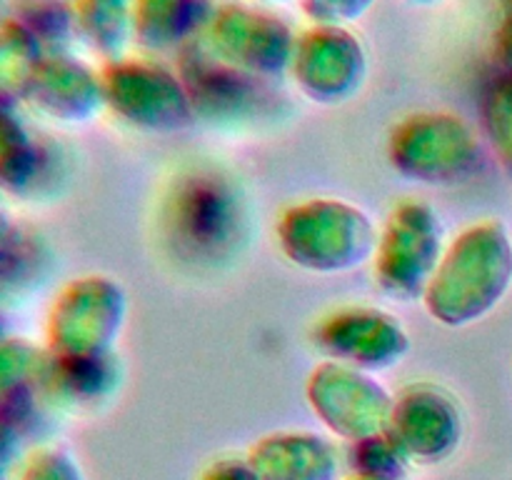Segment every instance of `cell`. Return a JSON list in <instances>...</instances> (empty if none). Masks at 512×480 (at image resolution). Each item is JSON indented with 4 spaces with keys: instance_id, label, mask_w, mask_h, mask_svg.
I'll return each instance as SVG.
<instances>
[{
    "instance_id": "obj_1",
    "label": "cell",
    "mask_w": 512,
    "mask_h": 480,
    "mask_svg": "<svg viewBox=\"0 0 512 480\" xmlns=\"http://www.w3.org/2000/svg\"><path fill=\"white\" fill-rule=\"evenodd\" d=\"M512 288V235L488 218L465 228L440 258L425 305L435 323L465 328L493 313Z\"/></svg>"
},
{
    "instance_id": "obj_2",
    "label": "cell",
    "mask_w": 512,
    "mask_h": 480,
    "mask_svg": "<svg viewBox=\"0 0 512 480\" xmlns=\"http://www.w3.org/2000/svg\"><path fill=\"white\" fill-rule=\"evenodd\" d=\"M205 50L225 68L253 78L290 70L295 35L283 18L250 3H225L210 13Z\"/></svg>"
},
{
    "instance_id": "obj_3",
    "label": "cell",
    "mask_w": 512,
    "mask_h": 480,
    "mask_svg": "<svg viewBox=\"0 0 512 480\" xmlns=\"http://www.w3.org/2000/svg\"><path fill=\"white\" fill-rule=\"evenodd\" d=\"M290 73L313 103H345L365 85L368 50L350 28L313 25L295 38Z\"/></svg>"
},
{
    "instance_id": "obj_4",
    "label": "cell",
    "mask_w": 512,
    "mask_h": 480,
    "mask_svg": "<svg viewBox=\"0 0 512 480\" xmlns=\"http://www.w3.org/2000/svg\"><path fill=\"white\" fill-rule=\"evenodd\" d=\"M105 105L140 128H180L193 113L183 80L143 58L110 60L100 70Z\"/></svg>"
},
{
    "instance_id": "obj_5",
    "label": "cell",
    "mask_w": 512,
    "mask_h": 480,
    "mask_svg": "<svg viewBox=\"0 0 512 480\" xmlns=\"http://www.w3.org/2000/svg\"><path fill=\"white\" fill-rule=\"evenodd\" d=\"M388 433L415 463H443L460 448L463 413L453 395L435 385H410L390 410Z\"/></svg>"
},
{
    "instance_id": "obj_6",
    "label": "cell",
    "mask_w": 512,
    "mask_h": 480,
    "mask_svg": "<svg viewBox=\"0 0 512 480\" xmlns=\"http://www.w3.org/2000/svg\"><path fill=\"white\" fill-rule=\"evenodd\" d=\"M48 355L100 360L108 345V278H78L55 295L48 313Z\"/></svg>"
},
{
    "instance_id": "obj_7",
    "label": "cell",
    "mask_w": 512,
    "mask_h": 480,
    "mask_svg": "<svg viewBox=\"0 0 512 480\" xmlns=\"http://www.w3.org/2000/svg\"><path fill=\"white\" fill-rule=\"evenodd\" d=\"M378 250L380 278L395 295L428 288L440 263V223L428 205H403L390 215Z\"/></svg>"
},
{
    "instance_id": "obj_8",
    "label": "cell",
    "mask_w": 512,
    "mask_h": 480,
    "mask_svg": "<svg viewBox=\"0 0 512 480\" xmlns=\"http://www.w3.org/2000/svg\"><path fill=\"white\" fill-rule=\"evenodd\" d=\"M25 103L58 123H83L105 105L98 70L70 53H48L35 73Z\"/></svg>"
},
{
    "instance_id": "obj_9",
    "label": "cell",
    "mask_w": 512,
    "mask_h": 480,
    "mask_svg": "<svg viewBox=\"0 0 512 480\" xmlns=\"http://www.w3.org/2000/svg\"><path fill=\"white\" fill-rule=\"evenodd\" d=\"M345 380L348 378L340 375L338 383V373L328 375L325 365L315 370L313 378H310V393L340 398V403H315V415H320L335 435L350 440V443H358V440L388 430L393 403L385 395V390L370 383V378H360V375H355L350 383H345Z\"/></svg>"
},
{
    "instance_id": "obj_10",
    "label": "cell",
    "mask_w": 512,
    "mask_h": 480,
    "mask_svg": "<svg viewBox=\"0 0 512 480\" xmlns=\"http://www.w3.org/2000/svg\"><path fill=\"white\" fill-rule=\"evenodd\" d=\"M320 345L328 353H333L338 345L358 340V345L345 353L343 360L335 363L365 365V368H388V365L400 363V355L408 350V335L395 323V318L380 313V310L353 308L335 313L333 318H325L320 325Z\"/></svg>"
},
{
    "instance_id": "obj_11",
    "label": "cell",
    "mask_w": 512,
    "mask_h": 480,
    "mask_svg": "<svg viewBox=\"0 0 512 480\" xmlns=\"http://www.w3.org/2000/svg\"><path fill=\"white\" fill-rule=\"evenodd\" d=\"M248 463L260 480H335L338 450L323 435L293 430L258 440Z\"/></svg>"
},
{
    "instance_id": "obj_12",
    "label": "cell",
    "mask_w": 512,
    "mask_h": 480,
    "mask_svg": "<svg viewBox=\"0 0 512 480\" xmlns=\"http://www.w3.org/2000/svg\"><path fill=\"white\" fill-rule=\"evenodd\" d=\"M205 0H135L133 40L148 50H175L205 30Z\"/></svg>"
},
{
    "instance_id": "obj_13",
    "label": "cell",
    "mask_w": 512,
    "mask_h": 480,
    "mask_svg": "<svg viewBox=\"0 0 512 480\" xmlns=\"http://www.w3.org/2000/svg\"><path fill=\"white\" fill-rule=\"evenodd\" d=\"M75 35L93 53L110 60L123 58L125 45L133 40L135 0H70Z\"/></svg>"
},
{
    "instance_id": "obj_14",
    "label": "cell",
    "mask_w": 512,
    "mask_h": 480,
    "mask_svg": "<svg viewBox=\"0 0 512 480\" xmlns=\"http://www.w3.org/2000/svg\"><path fill=\"white\" fill-rule=\"evenodd\" d=\"M15 100L0 98V193L23 195L38 183L40 145L18 113Z\"/></svg>"
},
{
    "instance_id": "obj_15",
    "label": "cell",
    "mask_w": 512,
    "mask_h": 480,
    "mask_svg": "<svg viewBox=\"0 0 512 480\" xmlns=\"http://www.w3.org/2000/svg\"><path fill=\"white\" fill-rule=\"evenodd\" d=\"M45 55L48 50L35 38L33 30L10 15L0 25V98L23 103Z\"/></svg>"
},
{
    "instance_id": "obj_16",
    "label": "cell",
    "mask_w": 512,
    "mask_h": 480,
    "mask_svg": "<svg viewBox=\"0 0 512 480\" xmlns=\"http://www.w3.org/2000/svg\"><path fill=\"white\" fill-rule=\"evenodd\" d=\"M48 353H40L28 340L0 335V400L33 405V395L45 383Z\"/></svg>"
},
{
    "instance_id": "obj_17",
    "label": "cell",
    "mask_w": 512,
    "mask_h": 480,
    "mask_svg": "<svg viewBox=\"0 0 512 480\" xmlns=\"http://www.w3.org/2000/svg\"><path fill=\"white\" fill-rule=\"evenodd\" d=\"M13 15L33 30L48 53H68L65 45L75 35L70 0H23Z\"/></svg>"
},
{
    "instance_id": "obj_18",
    "label": "cell",
    "mask_w": 512,
    "mask_h": 480,
    "mask_svg": "<svg viewBox=\"0 0 512 480\" xmlns=\"http://www.w3.org/2000/svg\"><path fill=\"white\" fill-rule=\"evenodd\" d=\"M485 128L505 165L512 168V70L490 80L483 98Z\"/></svg>"
},
{
    "instance_id": "obj_19",
    "label": "cell",
    "mask_w": 512,
    "mask_h": 480,
    "mask_svg": "<svg viewBox=\"0 0 512 480\" xmlns=\"http://www.w3.org/2000/svg\"><path fill=\"white\" fill-rule=\"evenodd\" d=\"M33 405H13L0 400V480L13 478L23 465L25 438L33 428Z\"/></svg>"
},
{
    "instance_id": "obj_20",
    "label": "cell",
    "mask_w": 512,
    "mask_h": 480,
    "mask_svg": "<svg viewBox=\"0 0 512 480\" xmlns=\"http://www.w3.org/2000/svg\"><path fill=\"white\" fill-rule=\"evenodd\" d=\"M15 480H88L83 473V465L78 463L68 448L60 445H43L25 455L23 465Z\"/></svg>"
},
{
    "instance_id": "obj_21",
    "label": "cell",
    "mask_w": 512,
    "mask_h": 480,
    "mask_svg": "<svg viewBox=\"0 0 512 480\" xmlns=\"http://www.w3.org/2000/svg\"><path fill=\"white\" fill-rule=\"evenodd\" d=\"M375 3L378 0H300V8L313 20V25H343V28H348L350 23L370 13Z\"/></svg>"
},
{
    "instance_id": "obj_22",
    "label": "cell",
    "mask_w": 512,
    "mask_h": 480,
    "mask_svg": "<svg viewBox=\"0 0 512 480\" xmlns=\"http://www.w3.org/2000/svg\"><path fill=\"white\" fill-rule=\"evenodd\" d=\"M203 480H260L258 473L253 470V465L245 460H215L208 470L203 473Z\"/></svg>"
},
{
    "instance_id": "obj_23",
    "label": "cell",
    "mask_w": 512,
    "mask_h": 480,
    "mask_svg": "<svg viewBox=\"0 0 512 480\" xmlns=\"http://www.w3.org/2000/svg\"><path fill=\"white\" fill-rule=\"evenodd\" d=\"M495 48H498V58L503 63V70H512V0H503V13H500Z\"/></svg>"
},
{
    "instance_id": "obj_24",
    "label": "cell",
    "mask_w": 512,
    "mask_h": 480,
    "mask_svg": "<svg viewBox=\"0 0 512 480\" xmlns=\"http://www.w3.org/2000/svg\"><path fill=\"white\" fill-rule=\"evenodd\" d=\"M20 238H23V230L18 228L8 203H5V195L0 193V255L13 248Z\"/></svg>"
},
{
    "instance_id": "obj_25",
    "label": "cell",
    "mask_w": 512,
    "mask_h": 480,
    "mask_svg": "<svg viewBox=\"0 0 512 480\" xmlns=\"http://www.w3.org/2000/svg\"><path fill=\"white\" fill-rule=\"evenodd\" d=\"M10 15H13V5H10V0H0V25H3Z\"/></svg>"
},
{
    "instance_id": "obj_26",
    "label": "cell",
    "mask_w": 512,
    "mask_h": 480,
    "mask_svg": "<svg viewBox=\"0 0 512 480\" xmlns=\"http://www.w3.org/2000/svg\"><path fill=\"white\" fill-rule=\"evenodd\" d=\"M408 5H415V8H430V5H438L443 0H405Z\"/></svg>"
},
{
    "instance_id": "obj_27",
    "label": "cell",
    "mask_w": 512,
    "mask_h": 480,
    "mask_svg": "<svg viewBox=\"0 0 512 480\" xmlns=\"http://www.w3.org/2000/svg\"><path fill=\"white\" fill-rule=\"evenodd\" d=\"M348 480H383V478H370V475H358V473H355L353 478H348Z\"/></svg>"
},
{
    "instance_id": "obj_28",
    "label": "cell",
    "mask_w": 512,
    "mask_h": 480,
    "mask_svg": "<svg viewBox=\"0 0 512 480\" xmlns=\"http://www.w3.org/2000/svg\"><path fill=\"white\" fill-rule=\"evenodd\" d=\"M255 3H288V0H255Z\"/></svg>"
},
{
    "instance_id": "obj_29",
    "label": "cell",
    "mask_w": 512,
    "mask_h": 480,
    "mask_svg": "<svg viewBox=\"0 0 512 480\" xmlns=\"http://www.w3.org/2000/svg\"><path fill=\"white\" fill-rule=\"evenodd\" d=\"M0 335H3V325H0Z\"/></svg>"
}]
</instances>
